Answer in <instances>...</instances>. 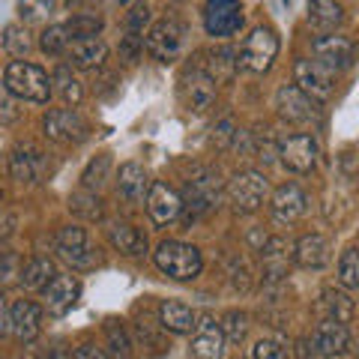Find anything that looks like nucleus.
<instances>
[{
    "mask_svg": "<svg viewBox=\"0 0 359 359\" xmlns=\"http://www.w3.org/2000/svg\"><path fill=\"white\" fill-rule=\"evenodd\" d=\"M219 192H222V180L219 171L212 168H198L186 183V198H183V210H186V224H192L198 219L210 216L219 204Z\"/></svg>",
    "mask_w": 359,
    "mask_h": 359,
    "instance_id": "f257e3e1",
    "label": "nucleus"
},
{
    "mask_svg": "<svg viewBox=\"0 0 359 359\" xmlns=\"http://www.w3.org/2000/svg\"><path fill=\"white\" fill-rule=\"evenodd\" d=\"M156 266H159V273H165L168 278H174V282H189V278H198L201 276V252L195 245L189 243H180V240H165L159 249L153 255Z\"/></svg>",
    "mask_w": 359,
    "mask_h": 359,
    "instance_id": "f03ea898",
    "label": "nucleus"
},
{
    "mask_svg": "<svg viewBox=\"0 0 359 359\" xmlns=\"http://www.w3.org/2000/svg\"><path fill=\"white\" fill-rule=\"evenodd\" d=\"M4 81L13 90V96L27 99V102H48V96H51V78L36 63L13 60L4 72Z\"/></svg>",
    "mask_w": 359,
    "mask_h": 359,
    "instance_id": "7ed1b4c3",
    "label": "nucleus"
},
{
    "mask_svg": "<svg viewBox=\"0 0 359 359\" xmlns=\"http://www.w3.org/2000/svg\"><path fill=\"white\" fill-rule=\"evenodd\" d=\"M278 57V36L273 27H255L249 36L243 39L240 48V66L249 72H269V66Z\"/></svg>",
    "mask_w": 359,
    "mask_h": 359,
    "instance_id": "20e7f679",
    "label": "nucleus"
},
{
    "mask_svg": "<svg viewBox=\"0 0 359 359\" xmlns=\"http://www.w3.org/2000/svg\"><path fill=\"white\" fill-rule=\"evenodd\" d=\"M269 195V183L264 174L257 171H240L228 183V198L237 212H255L264 207V201Z\"/></svg>",
    "mask_w": 359,
    "mask_h": 359,
    "instance_id": "39448f33",
    "label": "nucleus"
},
{
    "mask_svg": "<svg viewBox=\"0 0 359 359\" xmlns=\"http://www.w3.org/2000/svg\"><path fill=\"white\" fill-rule=\"evenodd\" d=\"M294 84L309 93L314 102H327L335 90V69L323 66L320 60H297L294 63Z\"/></svg>",
    "mask_w": 359,
    "mask_h": 359,
    "instance_id": "423d86ee",
    "label": "nucleus"
},
{
    "mask_svg": "<svg viewBox=\"0 0 359 359\" xmlns=\"http://www.w3.org/2000/svg\"><path fill=\"white\" fill-rule=\"evenodd\" d=\"M183 25L174 18H162V21H156V25L150 27L147 33V54L153 60H159V63H174L180 57V51H183Z\"/></svg>",
    "mask_w": 359,
    "mask_h": 359,
    "instance_id": "0eeeda50",
    "label": "nucleus"
},
{
    "mask_svg": "<svg viewBox=\"0 0 359 359\" xmlns=\"http://www.w3.org/2000/svg\"><path fill=\"white\" fill-rule=\"evenodd\" d=\"M42 129H45V135H48L51 141H60V144H81V141H87V135H90L87 120L69 105L48 111L45 120H42Z\"/></svg>",
    "mask_w": 359,
    "mask_h": 359,
    "instance_id": "6e6552de",
    "label": "nucleus"
},
{
    "mask_svg": "<svg viewBox=\"0 0 359 359\" xmlns=\"http://www.w3.org/2000/svg\"><path fill=\"white\" fill-rule=\"evenodd\" d=\"M57 252H60L63 261H69V264L78 266V269H90V266L99 264L96 249H93V245H90V240H87V231L78 228V224L60 228V233H57Z\"/></svg>",
    "mask_w": 359,
    "mask_h": 359,
    "instance_id": "1a4fd4ad",
    "label": "nucleus"
},
{
    "mask_svg": "<svg viewBox=\"0 0 359 359\" xmlns=\"http://www.w3.org/2000/svg\"><path fill=\"white\" fill-rule=\"evenodd\" d=\"M204 27H207L210 36H233V33L243 27L240 0H207Z\"/></svg>",
    "mask_w": 359,
    "mask_h": 359,
    "instance_id": "9d476101",
    "label": "nucleus"
},
{
    "mask_svg": "<svg viewBox=\"0 0 359 359\" xmlns=\"http://www.w3.org/2000/svg\"><path fill=\"white\" fill-rule=\"evenodd\" d=\"M278 156H282V165L294 174H309L314 165H318L320 147L311 135H290V138L282 141L278 147Z\"/></svg>",
    "mask_w": 359,
    "mask_h": 359,
    "instance_id": "9b49d317",
    "label": "nucleus"
},
{
    "mask_svg": "<svg viewBox=\"0 0 359 359\" xmlns=\"http://www.w3.org/2000/svg\"><path fill=\"white\" fill-rule=\"evenodd\" d=\"M180 84H183L180 93H183L189 111H207L212 102H216V81H212L201 66H192Z\"/></svg>",
    "mask_w": 359,
    "mask_h": 359,
    "instance_id": "f8f14e48",
    "label": "nucleus"
},
{
    "mask_svg": "<svg viewBox=\"0 0 359 359\" xmlns=\"http://www.w3.org/2000/svg\"><path fill=\"white\" fill-rule=\"evenodd\" d=\"M276 108H278V114H282V120H287V123H309V120L318 117V105H314V99L309 93H302L297 84L278 90L276 93Z\"/></svg>",
    "mask_w": 359,
    "mask_h": 359,
    "instance_id": "ddd939ff",
    "label": "nucleus"
},
{
    "mask_svg": "<svg viewBox=\"0 0 359 359\" xmlns=\"http://www.w3.org/2000/svg\"><path fill=\"white\" fill-rule=\"evenodd\" d=\"M42 290H45V309L54 318H63L66 311H72L78 297H81V285H78L75 276H54Z\"/></svg>",
    "mask_w": 359,
    "mask_h": 359,
    "instance_id": "4468645a",
    "label": "nucleus"
},
{
    "mask_svg": "<svg viewBox=\"0 0 359 359\" xmlns=\"http://www.w3.org/2000/svg\"><path fill=\"white\" fill-rule=\"evenodd\" d=\"M183 212V198H180L171 186L165 183H150L147 192V216L156 224H171Z\"/></svg>",
    "mask_w": 359,
    "mask_h": 359,
    "instance_id": "2eb2a0df",
    "label": "nucleus"
},
{
    "mask_svg": "<svg viewBox=\"0 0 359 359\" xmlns=\"http://www.w3.org/2000/svg\"><path fill=\"white\" fill-rule=\"evenodd\" d=\"M9 323H13V335L21 344L36 341V335L42 332V311L36 302L30 299H18L13 309H9Z\"/></svg>",
    "mask_w": 359,
    "mask_h": 359,
    "instance_id": "dca6fc26",
    "label": "nucleus"
},
{
    "mask_svg": "<svg viewBox=\"0 0 359 359\" xmlns=\"http://www.w3.org/2000/svg\"><path fill=\"white\" fill-rule=\"evenodd\" d=\"M347 347V327L332 318H323L311 335V353L314 356H341Z\"/></svg>",
    "mask_w": 359,
    "mask_h": 359,
    "instance_id": "f3484780",
    "label": "nucleus"
},
{
    "mask_svg": "<svg viewBox=\"0 0 359 359\" xmlns=\"http://www.w3.org/2000/svg\"><path fill=\"white\" fill-rule=\"evenodd\" d=\"M269 207H273V216L278 222H297L299 216H306L309 198H306V192H302L297 183H285V186H278L273 192Z\"/></svg>",
    "mask_w": 359,
    "mask_h": 359,
    "instance_id": "a211bd4d",
    "label": "nucleus"
},
{
    "mask_svg": "<svg viewBox=\"0 0 359 359\" xmlns=\"http://www.w3.org/2000/svg\"><path fill=\"white\" fill-rule=\"evenodd\" d=\"M189 351H192V356H201V359H219L224 353L222 323H216L212 318H204L201 323H195V335H192Z\"/></svg>",
    "mask_w": 359,
    "mask_h": 359,
    "instance_id": "6ab92c4d",
    "label": "nucleus"
},
{
    "mask_svg": "<svg viewBox=\"0 0 359 359\" xmlns=\"http://www.w3.org/2000/svg\"><path fill=\"white\" fill-rule=\"evenodd\" d=\"M314 57L330 69H347L353 63V42L344 36H320L314 39Z\"/></svg>",
    "mask_w": 359,
    "mask_h": 359,
    "instance_id": "aec40b11",
    "label": "nucleus"
},
{
    "mask_svg": "<svg viewBox=\"0 0 359 359\" xmlns=\"http://www.w3.org/2000/svg\"><path fill=\"white\" fill-rule=\"evenodd\" d=\"M261 261H264V278L266 282H278V278L287 276V261H290V245L285 237H273V240H264L261 249Z\"/></svg>",
    "mask_w": 359,
    "mask_h": 359,
    "instance_id": "412c9836",
    "label": "nucleus"
},
{
    "mask_svg": "<svg viewBox=\"0 0 359 359\" xmlns=\"http://www.w3.org/2000/svg\"><path fill=\"white\" fill-rule=\"evenodd\" d=\"M69 57L78 69H96L108 57V45L99 36H78L69 42Z\"/></svg>",
    "mask_w": 359,
    "mask_h": 359,
    "instance_id": "4be33fe9",
    "label": "nucleus"
},
{
    "mask_svg": "<svg viewBox=\"0 0 359 359\" xmlns=\"http://www.w3.org/2000/svg\"><path fill=\"white\" fill-rule=\"evenodd\" d=\"M117 189L129 204H138V201H144V195L150 192V177L138 162H126L117 174Z\"/></svg>",
    "mask_w": 359,
    "mask_h": 359,
    "instance_id": "5701e85b",
    "label": "nucleus"
},
{
    "mask_svg": "<svg viewBox=\"0 0 359 359\" xmlns=\"http://www.w3.org/2000/svg\"><path fill=\"white\" fill-rule=\"evenodd\" d=\"M294 257L299 266L306 269H320L330 264V240L320 237V233H309L294 245Z\"/></svg>",
    "mask_w": 359,
    "mask_h": 359,
    "instance_id": "b1692460",
    "label": "nucleus"
},
{
    "mask_svg": "<svg viewBox=\"0 0 359 359\" xmlns=\"http://www.w3.org/2000/svg\"><path fill=\"white\" fill-rule=\"evenodd\" d=\"M159 320H162V327H165L168 332L186 335V332L195 330L198 314L189 309L186 302H180V299H165L162 306H159Z\"/></svg>",
    "mask_w": 359,
    "mask_h": 359,
    "instance_id": "393cba45",
    "label": "nucleus"
},
{
    "mask_svg": "<svg viewBox=\"0 0 359 359\" xmlns=\"http://www.w3.org/2000/svg\"><path fill=\"white\" fill-rule=\"evenodd\" d=\"M204 63H198L201 69H204L212 81L216 84H228L231 78H233V72L240 69V54H233L231 48H212V51H207L204 54Z\"/></svg>",
    "mask_w": 359,
    "mask_h": 359,
    "instance_id": "a878e982",
    "label": "nucleus"
},
{
    "mask_svg": "<svg viewBox=\"0 0 359 359\" xmlns=\"http://www.w3.org/2000/svg\"><path fill=\"white\" fill-rule=\"evenodd\" d=\"M108 243L114 245L120 255H144L147 252V237L129 222H114L108 228Z\"/></svg>",
    "mask_w": 359,
    "mask_h": 359,
    "instance_id": "bb28decb",
    "label": "nucleus"
},
{
    "mask_svg": "<svg viewBox=\"0 0 359 359\" xmlns=\"http://www.w3.org/2000/svg\"><path fill=\"white\" fill-rule=\"evenodd\" d=\"M344 18V9L335 0H309V25L318 30H335Z\"/></svg>",
    "mask_w": 359,
    "mask_h": 359,
    "instance_id": "cd10ccee",
    "label": "nucleus"
},
{
    "mask_svg": "<svg viewBox=\"0 0 359 359\" xmlns=\"http://www.w3.org/2000/svg\"><path fill=\"white\" fill-rule=\"evenodd\" d=\"M320 311L323 318H332L339 323H351L353 320V299L344 294V290H323L320 297Z\"/></svg>",
    "mask_w": 359,
    "mask_h": 359,
    "instance_id": "c85d7f7f",
    "label": "nucleus"
},
{
    "mask_svg": "<svg viewBox=\"0 0 359 359\" xmlns=\"http://www.w3.org/2000/svg\"><path fill=\"white\" fill-rule=\"evenodd\" d=\"M54 276H57V273H54V264L48 261V257H33V261H27L25 266H21L18 278H21V285H25V287L42 290Z\"/></svg>",
    "mask_w": 359,
    "mask_h": 359,
    "instance_id": "c756f323",
    "label": "nucleus"
},
{
    "mask_svg": "<svg viewBox=\"0 0 359 359\" xmlns=\"http://www.w3.org/2000/svg\"><path fill=\"white\" fill-rule=\"evenodd\" d=\"M9 168H13V177L18 183H33L39 177V153L18 147L13 153V159H9Z\"/></svg>",
    "mask_w": 359,
    "mask_h": 359,
    "instance_id": "7c9ffc66",
    "label": "nucleus"
},
{
    "mask_svg": "<svg viewBox=\"0 0 359 359\" xmlns=\"http://www.w3.org/2000/svg\"><path fill=\"white\" fill-rule=\"evenodd\" d=\"M51 84L54 87H57V93H60V99H63V102L66 105H78V102H81V84H78V78L72 75V69H69V66H57V72H54V78H51Z\"/></svg>",
    "mask_w": 359,
    "mask_h": 359,
    "instance_id": "2f4dec72",
    "label": "nucleus"
},
{
    "mask_svg": "<svg viewBox=\"0 0 359 359\" xmlns=\"http://www.w3.org/2000/svg\"><path fill=\"white\" fill-rule=\"evenodd\" d=\"M69 210L75 212V216H81V219H90V222H96V219H102V201H99L90 189H81V192H75L69 198Z\"/></svg>",
    "mask_w": 359,
    "mask_h": 359,
    "instance_id": "473e14b6",
    "label": "nucleus"
},
{
    "mask_svg": "<svg viewBox=\"0 0 359 359\" xmlns=\"http://www.w3.org/2000/svg\"><path fill=\"white\" fill-rule=\"evenodd\" d=\"M39 48L45 54H51V57H57V54L69 51V30L66 25H51L42 30V39H39Z\"/></svg>",
    "mask_w": 359,
    "mask_h": 359,
    "instance_id": "72a5a7b5",
    "label": "nucleus"
},
{
    "mask_svg": "<svg viewBox=\"0 0 359 359\" xmlns=\"http://www.w3.org/2000/svg\"><path fill=\"white\" fill-rule=\"evenodd\" d=\"M4 48H6V54H13V57H27V51L33 48V39H30L27 27L9 25L4 30Z\"/></svg>",
    "mask_w": 359,
    "mask_h": 359,
    "instance_id": "f704fd0d",
    "label": "nucleus"
},
{
    "mask_svg": "<svg viewBox=\"0 0 359 359\" xmlns=\"http://www.w3.org/2000/svg\"><path fill=\"white\" fill-rule=\"evenodd\" d=\"M57 0H18V15L27 25H39V21H48Z\"/></svg>",
    "mask_w": 359,
    "mask_h": 359,
    "instance_id": "c9c22d12",
    "label": "nucleus"
},
{
    "mask_svg": "<svg viewBox=\"0 0 359 359\" xmlns=\"http://www.w3.org/2000/svg\"><path fill=\"white\" fill-rule=\"evenodd\" d=\"M339 278H341L344 287L359 290V249H356V245L341 255V261H339Z\"/></svg>",
    "mask_w": 359,
    "mask_h": 359,
    "instance_id": "e433bc0d",
    "label": "nucleus"
},
{
    "mask_svg": "<svg viewBox=\"0 0 359 359\" xmlns=\"http://www.w3.org/2000/svg\"><path fill=\"white\" fill-rule=\"evenodd\" d=\"M66 30H69V36H99V30H102V18L99 15H72L69 21H66Z\"/></svg>",
    "mask_w": 359,
    "mask_h": 359,
    "instance_id": "4c0bfd02",
    "label": "nucleus"
},
{
    "mask_svg": "<svg viewBox=\"0 0 359 359\" xmlns=\"http://www.w3.org/2000/svg\"><path fill=\"white\" fill-rule=\"evenodd\" d=\"M108 171H111V156H96V159L87 165V171L81 174L84 189H99V186L105 183Z\"/></svg>",
    "mask_w": 359,
    "mask_h": 359,
    "instance_id": "58836bf2",
    "label": "nucleus"
},
{
    "mask_svg": "<svg viewBox=\"0 0 359 359\" xmlns=\"http://www.w3.org/2000/svg\"><path fill=\"white\" fill-rule=\"evenodd\" d=\"M245 330H249V318H245L243 311H228L222 318V332L228 341H243L245 339Z\"/></svg>",
    "mask_w": 359,
    "mask_h": 359,
    "instance_id": "ea45409f",
    "label": "nucleus"
},
{
    "mask_svg": "<svg viewBox=\"0 0 359 359\" xmlns=\"http://www.w3.org/2000/svg\"><path fill=\"white\" fill-rule=\"evenodd\" d=\"M147 21H150V6L144 4H135L129 9V15H126V33H132V36H141L144 27H147Z\"/></svg>",
    "mask_w": 359,
    "mask_h": 359,
    "instance_id": "a19ab883",
    "label": "nucleus"
},
{
    "mask_svg": "<svg viewBox=\"0 0 359 359\" xmlns=\"http://www.w3.org/2000/svg\"><path fill=\"white\" fill-rule=\"evenodd\" d=\"M105 335H108V341H111V353H117V356H126L129 353V339H126V332H123V327L117 320H108L105 323Z\"/></svg>",
    "mask_w": 359,
    "mask_h": 359,
    "instance_id": "79ce46f5",
    "label": "nucleus"
},
{
    "mask_svg": "<svg viewBox=\"0 0 359 359\" xmlns=\"http://www.w3.org/2000/svg\"><path fill=\"white\" fill-rule=\"evenodd\" d=\"M21 111L15 108L13 90L6 87V81H0V123H15Z\"/></svg>",
    "mask_w": 359,
    "mask_h": 359,
    "instance_id": "37998d69",
    "label": "nucleus"
},
{
    "mask_svg": "<svg viewBox=\"0 0 359 359\" xmlns=\"http://www.w3.org/2000/svg\"><path fill=\"white\" fill-rule=\"evenodd\" d=\"M287 351L278 341H269V339H261L255 347H252V356L255 359H282Z\"/></svg>",
    "mask_w": 359,
    "mask_h": 359,
    "instance_id": "c03bdc74",
    "label": "nucleus"
},
{
    "mask_svg": "<svg viewBox=\"0 0 359 359\" xmlns=\"http://www.w3.org/2000/svg\"><path fill=\"white\" fill-rule=\"evenodd\" d=\"M237 138V129H233V120H222L216 129H212V144H216L219 150H224L228 144Z\"/></svg>",
    "mask_w": 359,
    "mask_h": 359,
    "instance_id": "a18cd8bd",
    "label": "nucleus"
},
{
    "mask_svg": "<svg viewBox=\"0 0 359 359\" xmlns=\"http://www.w3.org/2000/svg\"><path fill=\"white\" fill-rule=\"evenodd\" d=\"M141 48H144V39H141V36H132V33H126V39H123V45H120L123 60H126V63H135V60H138V54H141Z\"/></svg>",
    "mask_w": 359,
    "mask_h": 359,
    "instance_id": "49530a36",
    "label": "nucleus"
},
{
    "mask_svg": "<svg viewBox=\"0 0 359 359\" xmlns=\"http://www.w3.org/2000/svg\"><path fill=\"white\" fill-rule=\"evenodd\" d=\"M13 330V323H9V309H6V297L4 290H0V341L6 339V332Z\"/></svg>",
    "mask_w": 359,
    "mask_h": 359,
    "instance_id": "de8ad7c7",
    "label": "nucleus"
},
{
    "mask_svg": "<svg viewBox=\"0 0 359 359\" xmlns=\"http://www.w3.org/2000/svg\"><path fill=\"white\" fill-rule=\"evenodd\" d=\"M75 356H102V351H96L93 344H84V347H78Z\"/></svg>",
    "mask_w": 359,
    "mask_h": 359,
    "instance_id": "09e8293b",
    "label": "nucleus"
},
{
    "mask_svg": "<svg viewBox=\"0 0 359 359\" xmlns=\"http://www.w3.org/2000/svg\"><path fill=\"white\" fill-rule=\"evenodd\" d=\"M123 4H129V0H123Z\"/></svg>",
    "mask_w": 359,
    "mask_h": 359,
    "instance_id": "8fccbe9b",
    "label": "nucleus"
}]
</instances>
